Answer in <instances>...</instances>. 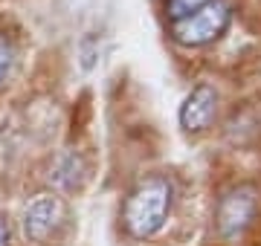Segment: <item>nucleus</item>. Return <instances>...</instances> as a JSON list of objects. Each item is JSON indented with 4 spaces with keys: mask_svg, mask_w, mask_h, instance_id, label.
Listing matches in <instances>:
<instances>
[{
    "mask_svg": "<svg viewBox=\"0 0 261 246\" xmlns=\"http://www.w3.org/2000/svg\"><path fill=\"white\" fill-rule=\"evenodd\" d=\"M174 206V182L166 174H145L134 182V189L122 206V226L130 237L145 240L166 226Z\"/></svg>",
    "mask_w": 261,
    "mask_h": 246,
    "instance_id": "obj_1",
    "label": "nucleus"
},
{
    "mask_svg": "<svg viewBox=\"0 0 261 246\" xmlns=\"http://www.w3.org/2000/svg\"><path fill=\"white\" fill-rule=\"evenodd\" d=\"M232 20V3L226 0H209L197 12L180 20H171V38L183 47H206L226 32Z\"/></svg>",
    "mask_w": 261,
    "mask_h": 246,
    "instance_id": "obj_2",
    "label": "nucleus"
},
{
    "mask_svg": "<svg viewBox=\"0 0 261 246\" xmlns=\"http://www.w3.org/2000/svg\"><path fill=\"white\" fill-rule=\"evenodd\" d=\"M258 211V189L250 186V182H241L218 200V208H215V226H218V235L232 240V237H241L247 229H250L252 218Z\"/></svg>",
    "mask_w": 261,
    "mask_h": 246,
    "instance_id": "obj_3",
    "label": "nucleus"
},
{
    "mask_svg": "<svg viewBox=\"0 0 261 246\" xmlns=\"http://www.w3.org/2000/svg\"><path fill=\"white\" fill-rule=\"evenodd\" d=\"M67 220L64 200L53 191H41L23 208V235L32 243H47Z\"/></svg>",
    "mask_w": 261,
    "mask_h": 246,
    "instance_id": "obj_4",
    "label": "nucleus"
},
{
    "mask_svg": "<svg viewBox=\"0 0 261 246\" xmlns=\"http://www.w3.org/2000/svg\"><path fill=\"white\" fill-rule=\"evenodd\" d=\"M218 113V93L209 84H197L180 107V125L186 133H203Z\"/></svg>",
    "mask_w": 261,
    "mask_h": 246,
    "instance_id": "obj_5",
    "label": "nucleus"
},
{
    "mask_svg": "<svg viewBox=\"0 0 261 246\" xmlns=\"http://www.w3.org/2000/svg\"><path fill=\"white\" fill-rule=\"evenodd\" d=\"M15 61H18V49H15V41L0 32V90L9 84L12 70H15Z\"/></svg>",
    "mask_w": 261,
    "mask_h": 246,
    "instance_id": "obj_6",
    "label": "nucleus"
},
{
    "mask_svg": "<svg viewBox=\"0 0 261 246\" xmlns=\"http://www.w3.org/2000/svg\"><path fill=\"white\" fill-rule=\"evenodd\" d=\"M206 3L209 0H166V15L168 20H180L192 12H197L200 6H206Z\"/></svg>",
    "mask_w": 261,
    "mask_h": 246,
    "instance_id": "obj_7",
    "label": "nucleus"
},
{
    "mask_svg": "<svg viewBox=\"0 0 261 246\" xmlns=\"http://www.w3.org/2000/svg\"><path fill=\"white\" fill-rule=\"evenodd\" d=\"M12 240V226H9V220L0 214V246H9Z\"/></svg>",
    "mask_w": 261,
    "mask_h": 246,
    "instance_id": "obj_8",
    "label": "nucleus"
}]
</instances>
